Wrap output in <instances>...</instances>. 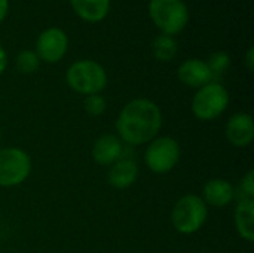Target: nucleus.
Returning <instances> with one entry per match:
<instances>
[{
  "label": "nucleus",
  "mask_w": 254,
  "mask_h": 253,
  "mask_svg": "<svg viewBox=\"0 0 254 253\" xmlns=\"http://www.w3.org/2000/svg\"><path fill=\"white\" fill-rule=\"evenodd\" d=\"M73 10L88 22L104 19L110 10V0H70Z\"/></svg>",
  "instance_id": "15"
},
{
  "label": "nucleus",
  "mask_w": 254,
  "mask_h": 253,
  "mask_svg": "<svg viewBox=\"0 0 254 253\" xmlns=\"http://www.w3.org/2000/svg\"><path fill=\"white\" fill-rule=\"evenodd\" d=\"M182 149L176 139L170 136L155 137L149 142L144 152V163L147 169L155 174L170 173L180 161Z\"/></svg>",
  "instance_id": "6"
},
{
  "label": "nucleus",
  "mask_w": 254,
  "mask_h": 253,
  "mask_svg": "<svg viewBox=\"0 0 254 253\" xmlns=\"http://www.w3.org/2000/svg\"><path fill=\"white\" fill-rule=\"evenodd\" d=\"M162 127V113L156 103L147 98H135L121 110L116 119V131L122 143L140 146L152 142Z\"/></svg>",
  "instance_id": "1"
},
{
  "label": "nucleus",
  "mask_w": 254,
  "mask_h": 253,
  "mask_svg": "<svg viewBox=\"0 0 254 253\" xmlns=\"http://www.w3.org/2000/svg\"><path fill=\"white\" fill-rule=\"evenodd\" d=\"M149 15L153 24L168 36L183 31L189 21V10L183 0H150Z\"/></svg>",
  "instance_id": "4"
},
{
  "label": "nucleus",
  "mask_w": 254,
  "mask_h": 253,
  "mask_svg": "<svg viewBox=\"0 0 254 253\" xmlns=\"http://www.w3.org/2000/svg\"><path fill=\"white\" fill-rule=\"evenodd\" d=\"M138 177V166L131 158H121L113 163L107 171V182L116 189H127L135 183Z\"/></svg>",
  "instance_id": "12"
},
{
  "label": "nucleus",
  "mask_w": 254,
  "mask_h": 253,
  "mask_svg": "<svg viewBox=\"0 0 254 253\" xmlns=\"http://www.w3.org/2000/svg\"><path fill=\"white\" fill-rule=\"evenodd\" d=\"M39 64H40V60L34 51L25 49V51H21L16 57V69L24 75L34 73L39 69Z\"/></svg>",
  "instance_id": "17"
},
{
  "label": "nucleus",
  "mask_w": 254,
  "mask_h": 253,
  "mask_svg": "<svg viewBox=\"0 0 254 253\" xmlns=\"http://www.w3.org/2000/svg\"><path fill=\"white\" fill-rule=\"evenodd\" d=\"M208 218V206L198 195L188 194L177 200L171 210V224L177 233L190 236L199 231Z\"/></svg>",
  "instance_id": "2"
},
{
  "label": "nucleus",
  "mask_w": 254,
  "mask_h": 253,
  "mask_svg": "<svg viewBox=\"0 0 254 253\" xmlns=\"http://www.w3.org/2000/svg\"><path fill=\"white\" fill-rule=\"evenodd\" d=\"M124 143L115 134H104L94 142L92 158L100 166H112L122 158Z\"/></svg>",
  "instance_id": "11"
},
{
  "label": "nucleus",
  "mask_w": 254,
  "mask_h": 253,
  "mask_svg": "<svg viewBox=\"0 0 254 253\" xmlns=\"http://www.w3.org/2000/svg\"><path fill=\"white\" fill-rule=\"evenodd\" d=\"M0 139H1V131H0Z\"/></svg>",
  "instance_id": "24"
},
{
  "label": "nucleus",
  "mask_w": 254,
  "mask_h": 253,
  "mask_svg": "<svg viewBox=\"0 0 254 253\" xmlns=\"http://www.w3.org/2000/svg\"><path fill=\"white\" fill-rule=\"evenodd\" d=\"M241 189L246 195V198H254V171L253 170H249L247 174L243 177L241 180Z\"/></svg>",
  "instance_id": "20"
},
{
  "label": "nucleus",
  "mask_w": 254,
  "mask_h": 253,
  "mask_svg": "<svg viewBox=\"0 0 254 253\" xmlns=\"http://www.w3.org/2000/svg\"><path fill=\"white\" fill-rule=\"evenodd\" d=\"M246 66H247V69L252 72L254 67V49L253 48H250L249 51H247V54H246Z\"/></svg>",
  "instance_id": "21"
},
{
  "label": "nucleus",
  "mask_w": 254,
  "mask_h": 253,
  "mask_svg": "<svg viewBox=\"0 0 254 253\" xmlns=\"http://www.w3.org/2000/svg\"><path fill=\"white\" fill-rule=\"evenodd\" d=\"M177 42L173 36L161 34L156 36L152 43V51L156 60L159 61H171L177 55Z\"/></svg>",
  "instance_id": "16"
},
{
  "label": "nucleus",
  "mask_w": 254,
  "mask_h": 253,
  "mask_svg": "<svg viewBox=\"0 0 254 253\" xmlns=\"http://www.w3.org/2000/svg\"><path fill=\"white\" fill-rule=\"evenodd\" d=\"M9 9V1L7 0H0V22L6 18Z\"/></svg>",
  "instance_id": "22"
},
{
  "label": "nucleus",
  "mask_w": 254,
  "mask_h": 253,
  "mask_svg": "<svg viewBox=\"0 0 254 253\" xmlns=\"http://www.w3.org/2000/svg\"><path fill=\"white\" fill-rule=\"evenodd\" d=\"M210 72H211V76H213V81L219 76H222L228 67L231 66V57L223 52V51H219V52H214L211 54V57L208 58V61H205Z\"/></svg>",
  "instance_id": "18"
},
{
  "label": "nucleus",
  "mask_w": 254,
  "mask_h": 253,
  "mask_svg": "<svg viewBox=\"0 0 254 253\" xmlns=\"http://www.w3.org/2000/svg\"><path fill=\"white\" fill-rule=\"evenodd\" d=\"M235 228L240 237L249 243L254 242V200L244 198L235 207Z\"/></svg>",
  "instance_id": "14"
},
{
  "label": "nucleus",
  "mask_w": 254,
  "mask_h": 253,
  "mask_svg": "<svg viewBox=\"0 0 254 253\" xmlns=\"http://www.w3.org/2000/svg\"><path fill=\"white\" fill-rule=\"evenodd\" d=\"M235 197L234 186L226 179H211L202 188V200L211 207H226Z\"/></svg>",
  "instance_id": "13"
},
{
  "label": "nucleus",
  "mask_w": 254,
  "mask_h": 253,
  "mask_svg": "<svg viewBox=\"0 0 254 253\" xmlns=\"http://www.w3.org/2000/svg\"><path fill=\"white\" fill-rule=\"evenodd\" d=\"M226 140L235 148H247L254 140V121L249 113H235L229 118L225 128Z\"/></svg>",
  "instance_id": "9"
},
{
  "label": "nucleus",
  "mask_w": 254,
  "mask_h": 253,
  "mask_svg": "<svg viewBox=\"0 0 254 253\" xmlns=\"http://www.w3.org/2000/svg\"><path fill=\"white\" fill-rule=\"evenodd\" d=\"M229 106V92L219 82H210L199 88L192 100V112L201 121H214Z\"/></svg>",
  "instance_id": "5"
},
{
  "label": "nucleus",
  "mask_w": 254,
  "mask_h": 253,
  "mask_svg": "<svg viewBox=\"0 0 254 253\" xmlns=\"http://www.w3.org/2000/svg\"><path fill=\"white\" fill-rule=\"evenodd\" d=\"M177 76L182 84L188 85L189 88H202L204 85L213 82L211 72L205 61L198 58L186 60L180 64L177 70Z\"/></svg>",
  "instance_id": "10"
},
{
  "label": "nucleus",
  "mask_w": 254,
  "mask_h": 253,
  "mask_svg": "<svg viewBox=\"0 0 254 253\" xmlns=\"http://www.w3.org/2000/svg\"><path fill=\"white\" fill-rule=\"evenodd\" d=\"M107 103L104 100V97H101L100 94H92V95H86L83 100V109L88 115L91 116H100L106 112Z\"/></svg>",
  "instance_id": "19"
},
{
  "label": "nucleus",
  "mask_w": 254,
  "mask_h": 253,
  "mask_svg": "<svg viewBox=\"0 0 254 253\" xmlns=\"http://www.w3.org/2000/svg\"><path fill=\"white\" fill-rule=\"evenodd\" d=\"M31 173V158L18 148L0 149V186L12 188L24 183Z\"/></svg>",
  "instance_id": "7"
},
{
  "label": "nucleus",
  "mask_w": 254,
  "mask_h": 253,
  "mask_svg": "<svg viewBox=\"0 0 254 253\" xmlns=\"http://www.w3.org/2000/svg\"><path fill=\"white\" fill-rule=\"evenodd\" d=\"M6 66H7V55H6V52H4V49L0 46V75L4 72V69H6Z\"/></svg>",
  "instance_id": "23"
},
{
  "label": "nucleus",
  "mask_w": 254,
  "mask_h": 253,
  "mask_svg": "<svg viewBox=\"0 0 254 253\" xmlns=\"http://www.w3.org/2000/svg\"><path fill=\"white\" fill-rule=\"evenodd\" d=\"M68 37L67 34L58 28L51 27L40 33L36 42V54L39 60L45 63H58L67 52Z\"/></svg>",
  "instance_id": "8"
},
{
  "label": "nucleus",
  "mask_w": 254,
  "mask_h": 253,
  "mask_svg": "<svg viewBox=\"0 0 254 253\" xmlns=\"http://www.w3.org/2000/svg\"><path fill=\"white\" fill-rule=\"evenodd\" d=\"M68 86L83 95L100 94L107 85V73L101 64L92 60L73 63L65 75Z\"/></svg>",
  "instance_id": "3"
}]
</instances>
